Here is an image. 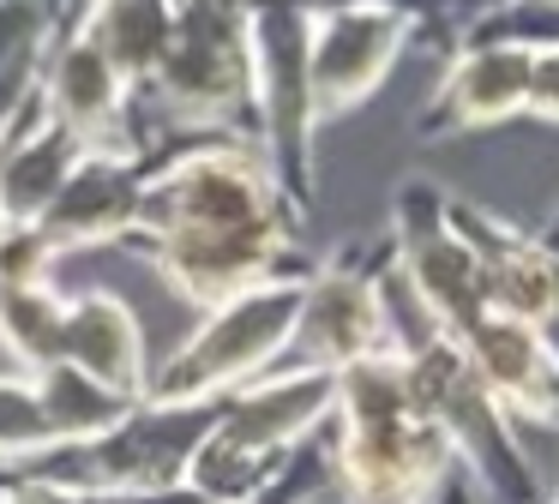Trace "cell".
Here are the masks:
<instances>
[{
    "mask_svg": "<svg viewBox=\"0 0 559 504\" xmlns=\"http://www.w3.org/2000/svg\"><path fill=\"white\" fill-rule=\"evenodd\" d=\"M385 307H391V331H397V355L409 367L415 415L451 444V456L475 480V492H487L499 504H547L542 480L530 468V451L518 444V427L499 415L487 384L475 379L457 336L433 331L421 319V307L403 295V283L391 276V259H385Z\"/></svg>",
    "mask_w": 559,
    "mask_h": 504,
    "instance_id": "6da1fadb",
    "label": "cell"
},
{
    "mask_svg": "<svg viewBox=\"0 0 559 504\" xmlns=\"http://www.w3.org/2000/svg\"><path fill=\"white\" fill-rule=\"evenodd\" d=\"M133 103L139 115H151L139 127L145 163L199 139L253 144V19L175 12L169 48Z\"/></svg>",
    "mask_w": 559,
    "mask_h": 504,
    "instance_id": "7a4b0ae2",
    "label": "cell"
},
{
    "mask_svg": "<svg viewBox=\"0 0 559 504\" xmlns=\"http://www.w3.org/2000/svg\"><path fill=\"white\" fill-rule=\"evenodd\" d=\"M217 432V403H133L121 427L85 444H49V451L13 463L7 475L49 480L79 499H115V492H163L187 487L193 451Z\"/></svg>",
    "mask_w": 559,
    "mask_h": 504,
    "instance_id": "3957f363",
    "label": "cell"
},
{
    "mask_svg": "<svg viewBox=\"0 0 559 504\" xmlns=\"http://www.w3.org/2000/svg\"><path fill=\"white\" fill-rule=\"evenodd\" d=\"M307 271L277 276V283L247 288V295L199 312V324L175 343V355H163L157 372H151V403H223V396L247 391L253 379L277 372L295 312H301Z\"/></svg>",
    "mask_w": 559,
    "mask_h": 504,
    "instance_id": "277c9868",
    "label": "cell"
},
{
    "mask_svg": "<svg viewBox=\"0 0 559 504\" xmlns=\"http://www.w3.org/2000/svg\"><path fill=\"white\" fill-rule=\"evenodd\" d=\"M307 19L289 0L253 7V144L265 156L271 180L313 216L319 192V115L313 79H307Z\"/></svg>",
    "mask_w": 559,
    "mask_h": 504,
    "instance_id": "5b68a950",
    "label": "cell"
},
{
    "mask_svg": "<svg viewBox=\"0 0 559 504\" xmlns=\"http://www.w3.org/2000/svg\"><path fill=\"white\" fill-rule=\"evenodd\" d=\"M391 348H397V331H391V307H385V240L373 252L343 247L331 259H313L277 372L337 379L343 367L391 355Z\"/></svg>",
    "mask_w": 559,
    "mask_h": 504,
    "instance_id": "8992f818",
    "label": "cell"
},
{
    "mask_svg": "<svg viewBox=\"0 0 559 504\" xmlns=\"http://www.w3.org/2000/svg\"><path fill=\"white\" fill-rule=\"evenodd\" d=\"M385 259L433 331L463 336L487 312L481 271H475L469 247L445 216V187H433V180H403L397 187L385 216Z\"/></svg>",
    "mask_w": 559,
    "mask_h": 504,
    "instance_id": "52a82bcc",
    "label": "cell"
},
{
    "mask_svg": "<svg viewBox=\"0 0 559 504\" xmlns=\"http://www.w3.org/2000/svg\"><path fill=\"white\" fill-rule=\"evenodd\" d=\"M415 43H439L451 55L463 36H439L415 19H397V12H319L313 31H307V79H313L319 127L373 103Z\"/></svg>",
    "mask_w": 559,
    "mask_h": 504,
    "instance_id": "ba28073f",
    "label": "cell"
},
{
    "mask_svg": "<svg viewBox=\"0 0 559 504\" xmlns=\"http://www.w3.org/2000/svg\"><path fill=\"white\" fill-rule=\"evenodd\" d=\"M445 216L481 271L487 312L559 348V252L542 240V228H523L475 199H457V192H445Z\"/></svg>",
    "mask_w": 559,
    "mask_h": 504,
    "instance_id": "9c48e42d",
    "label": "cell"
},
{
    "mask_svg": "<svg viewBox=\"0 0 559 504\" xmlns=\"http://www.w3.org/2000/svg\"><path fill=\"white\" fill-rule=\"evenodd\" d=\"M451 475L457 456L421 415L379 427L331 420V504H427Z\"/></svg>",
    "mask_w": 559,
    "mask_h": 504,
    "instance_id": "30bf717a",
    "label": "cell"
},
{
    "mask_svg": "<svg viewBox=\"0 0 559 504\" xmlns=\"http://www.w3.org/2000/svg\"><path fill=\"white\" fill-rule=\"evenodd\" d=\"M530 60L535 48L506 43V36H469L445 55L433 96H427L415 139L421 144H451L469 132H493L523 120V96H530Z\"/></svg>",
    "mask_w": 559,
    "mask_h": 504,
    "instance_id": "8fae6325",
    "label": "cell"
},
{
    "mask_svg": "<svg viewBox=\"0 0 559 504\" xmlns=\"http://www.w3.org/2000/svg\"><path fill=\"white\" fill-rule=\"evenodd\" d=\"M37 108L49 127H61L79 151L139 156V103L133 84L85 43V36H55L43 55ZM145 163V156H139Z\"/></svg>",
    "mask_w": 559,
    "mask_h": 504,
    "instance_id": "7c38bea8",
    "label": "cell"
},
{
    "mask_svg": "<svg viewBox=\"0 0 559 504\" xmlns=\"http://www.w3.org/2000/svg\"><path fill=\"white\" fill-rule=\"evenodd\" d=\"M457 343H463L475 379L487 384V396L499 403V415H506L511 427L559 432V348L547 343V336L481 312Z\"/></svg>",
    "mask_w": 559,
    "mask_h": 504,
    "instance_id": "4fadbf2b",
    "label": "cell"
},
{
    "mask_svg": "<svg viewBox=\"0 0 559 504\" xmlns=\"http://www.w3.org/2000/svg\"><path fill=\"white\" fill-rule=\"evenodd\" d=\"M139 204H145V163L139 156L91 151L67 175L61 199L43 216V240L55 252H97V247H133L139 235Z\"/></svg>",
    "mask_w": 559,
    "mask_h": 504,
    "instance_id": "5bb4252c",
    "label": "cell"
},
{
    "mask_svg": "<svg viewBox=\"0 0 559 504\" xmlns=\"http://www.w3.org/2000/svg\"><path fill=\"white\" fill-rule=\"evenodd\" d=\"M337 420V379L325 372H265L217 403V432L247 451L295 456Z\"/></svg>",
    "mask_w": 559,
    "mask_h": 504,
    "instance_id": "9a60e30c",
    "label": "cell"
},
{
    "mask_svg": "<svg viewBox=\"0 0 559 504\" xmlns=\"http://www.w3.org/2000/svg\"><path fill=\"white\" fill-rule=\"evenodd\" d=\"M61 360L79 367L85 379H97L103 391L127 396V403H145L151 372H157L133 307H127L121 295H109V288H73V295H67Z\"/></svg>",
    "mask_w": 559,
    "mask_h": 504,
    "instance_id": "2e32d148",
    "label": "cell"
},
{
    "mask_svg": "<svg viewBox=\"0 0 559 504\" xmlns=\"http://www.w3.org/2000/svg\"><path fill=\"white\" fill-rule=\"evenodd\" d=\"M79 151L61 127L43 120V108H31V120L13 132V144L0 151V223L7 228H37L49 216V204L61 199L67 175L79 168Z\"/></svg>",
    "mask_w": 559,
    "mask_h": 504,
    "instance_id": "e0dca14e",
    "label": "cell"
},
{
    "mask_svg": "<svg viewBox=\"0 0 559 504\" xmlns=\"http://www.w3.org/2000/svg\"><path fill=\"white\" fill-rule=\"evenodd\" d=\"M175 31V7L169 0H91V12L73 24L67 36H85L127 84L133 96L145 91V79L157 72L163 48H169Z\"/></svg>",
    "mask_w": 559,
    "mask_h": 504,
    "instance_id": "ac0fdd59",
    "label": "cell"
},
{
    "mask_svg": "<svg viewBox=\"0 0 559 504\" xmlns=\"http://www.w3.org/2000/svg\"><path fill=\"white\" fill-rule=\"evenodd\" d=\"M31 396H37L43 408V432H49V444H85V439H103L109 427H121L127 420V396L103 391L97 379H85L79 367H67V360H55V367H43L37 379H31Z\"/></svg>",
    "mask_w": 559,
    "mask_h": 504,
    "instance_id": "d6986e66",
    "label": "cell"
},
{
    "mask_svg": "<svg viewBox=\"0 0 559 504\" xmlns=\"http://www.w3.org/2000/svg\"><path fill=\"white\" fill-rule=\"evenodd\" d=\"M61 319H67V288H0V355L13 360L19 379H37L43 367L61 360Z\"/></svg>",
    "mask_w": 559,
    "mask_h": 504,
    "instance_id": "ffe728a7",
    "label": "cell"
},
{
    "mask_svg": "<svg viewBox=\"0 0 559 504\" xmlns=\"http://www.w3.org/2000/svg\"><path fill=\"white\" fill-rule=\"evenodd\" d=\"M283 468H289V456L247 451V444H235V439H223V432H211V439L193 451L187 487H193L205 504H247V499H259V492L277 487Z\"/></svg>",
    "mask_w": 559,
    "mask_h": 504,
    "instance_id": "44dd1931",
    "label": "cell"
},
{
    "mask_svg": "<svg viewBox=\"0 0 559 504\" xmlns=\"http://www.w3.org/2000/svg\"><path fill=\"white\" fill-rule=\"evenodd\" d=\"M403 415H415V396L397 348L337 372V427H379V420H403Z\"/></svg>",
    "mask_w": 559,
    "mask_h": 504,
    "instance_id": "7402d4cb",
    "label": "cell"
},
{
    "mask_svg": "<svg viewBox=\"0 0 559 504\" xmlns=\"http://www.w3.org/2000/svg\"><path fill=\"white\" fill-rule=\"evenodd\" d=\"M37 451H49V432H43V408L31 396V379L0 372V475Z\"/></svg>",
    "mask_w": 559,
    "mask_h": 504,
    "instance_id": "603a6c76",
    "label": "cell"
},
{
    "mask_svg": "<svg viewBox=\"0 0 559 504\" xmlns=\"http://www.w3.org/2000/svg\"><path fill=\"white\" fill-rule=\"evenodd\" d=\"M55 259H61V252L43 240V228H7L0 223V288L55 283Z\"/></svg>",
    "mask_w": 559,
    "mask_h": 504,
    "instance_id": "cb8c5ba5",
    "label": "cell"
},
{
    "mask_svg": "<svg viewBox=\"0 0 559 504\" xmlns=\"http://www.w3.org/2000/svg\"><path fill=\"white\" fill-rule=\"evenodd\" d=\"M37 79H43V60H25V67L0 72V151L13 144V132L31 120L37 108Z\"/></svg>",
    "mask_w": 559,
    "mask_h": 504,
    "instance_id": "d4e9b609",
    "label": "cell"
},
{
    "mask_svg": "<svg viewBox=\"0 0 559 504\" xmlns=\"http://www.w3.org/2000/svg\"><path fill=\"white\" fill-rule=\"evenodd\" d=\"M523 120L559 127V43L535 48V60H530V96H523Z\"/></svg>",
    "mask_w": 559,
    "mask_h": 504,
    "instance_id": "484cf974",
    "label": "cell"
},
{
    "mask_svg": "<svg viewBox=\"0 0 559 504\" xmlns=\"http://www.w3.org/2000/svg\"><path fill=\"white\" fill-rule=\"evenodd\" d=\"M0 504H85L79 492H61L49 480H25V475H0Z\"/></svg>",
    "mask_w": 559,
    "mask_h": 504,
    "instance_id": "4316f807",
    "label": "cell"
},
{
    "mask_svg": "<svg viewBox=\"0 0 559 504\" xmlns=\"http://www.w3.org/2000/svg\"><path fill=\"white\" fill-rule=\"evenodd\" d=\"M85 504H205L193 487H163V492H115V499H85Z\"/></svg>",
    "mask_w": 559,
    "mask_h": 504,
    "instance_id": "83f0119b",
    "label": "cell"
},
{
    "mask_svg": "<svg viewBox=\"0 0 559 504\" xmlns=\"http://www.w3.org/2000/svg\"><path fill=\"white\" fill-rule=\"evenodd\" d=\"M85 12H91V0H43V19H49V43L73 31V24L85 19Z\"/></svg>",
    "mask_w": 559,
    "mask_h": 504,
    "instance_id": "f1b7e54d",
    "label": "cell"
},
{
    "mask_svg": "<svg viewBox=\"0 0 559 504\" xmlns=\"http://www.w3.org/2000/svg\"><path fill=\"white\" fill-rule=\"evenodd\" d=\"M175 12H223V19H253L259 0H169Z\"/></svg>",
    "mask_w": 559,
    "mask_h": 504,
    "instance_id": "f546056e",
    "label": "cell"
},
{
    "mask_svg": "<svg viewBox=\"0 0 559 504\" xmlns=\"http://www.w3.org/2000/svg\"><path fill=\"white\" fill-rule=\"evenodd\" d=\"M427 504H481V492H475V480L457 468V475H451V480H445V487H439Z\"/></svg>",
    "mask_w": 559,
    "mask_h": 504,
    "instance_id": "4dcf8cb0",
    "label": "cell"
},
{
    "mask_svg": "<svg viewBox=\"0 0 559 504\" xmlns=\"http://www.w3.org/2000/svg\"><path fill=\"white\" fill-rule=\"evenodd\" d=\"M518 7H547V0H481L475 19H493V12H518Z\"/></svg>",
    "mask_w": 559,
    "mask_h": 504,
    "instance_id": "1f68e13d",
    "label": "cell"
},
{
    "mask_svg": "<svg viewBox=\"0 0 559 504\" xmlns=\"http://www.w3.org/2000/svg\"><path fill=\"white\" fill-rule=\"evenodd\" d=\"M542 240H547V247L559 252V204H554V216H547V223H542Z\"/></svg>",
    "mask_w": 559,
    "mask_h": 504,
    "instance_id": "d6a6232c",
    "label": "cell"
},
{
    "mask_svg": "<svg viewBox=\"0 0 559 504\" xmlns=\"http://www.w3.org/2000/svg\"><path fill=\"white\" fill-rule=\"evenodd\" d=\"M547 504H559V492H554V499H547Z\"/></svg>",
    "mask_w": 559,
    "mask_h": 504,
    "instance_id": "836d02e7",
    "label": "cell"
},
{
    "mask_svg": "<svg viewBox=\"0 0 559 504\" xmlns=\"http://www.w3.org/2000/svg\"><path fill=\"white\" fill-rule=\"evenodd\" d=\"M325 504H331V499H325Z\"/></svg>",
    "mask_w": 559,
    "mask_h": 504,
    "instance_id": "e575fe53",
    "label": "cell"
}]
</instances>
